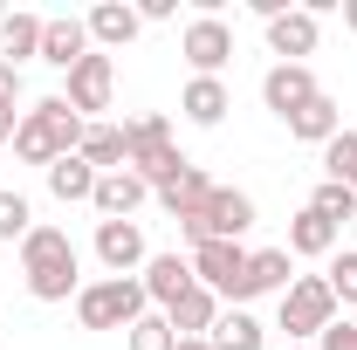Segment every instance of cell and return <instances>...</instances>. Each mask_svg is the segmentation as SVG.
<instances>
[{
    "label": "cell",
    "instance_id": "obj_11",
    "mask_svg": "<svg viewBox=\"0 0 357 350\" xmlns=\"http://www.w3.org/2000/svg\"><path fill=\"white\" fill-rule=\"evenodd\" d=\"M310 96H323V89H316V76H310V62H275V69L261 76V103L282 117V124H289Z\"/></svg>",
    "mask_w": 357,
    "mask_h": 350
},
{
    "label": "cell",
    "instance_id": "obj_9",
    "mask_svg": "<svg viewBox=\"0 0 357 350\" xmlns=\"http://www.w3.org/2000/svg\"><path fill=\"white\" fill-rule=\"evenodd\" d=\"M96 261L110 268V275H131V268L151 261V248H144V227L137 220H96Z\"/></svg>",
    "mask_w": 357,
    "mask_h": 350
},
{
    "label": "cell",
    "instance_id": "obj_19",
    "mask_svg": "<svg viewBox=\"0 0 357 350\" xmlns=\"http://www.w3.org/2000/svg\"><path fill=\"white\" fill-rule=\"evenodd\" d=\"M96 165H89L83 151H69V158H55V165H48V192H55V199H62V206H83V199H96Z\"/></svg>",
    "mask_w": 357,
    "mask_h": 350
},
{
    "label": "cell",
    "instance_id": "obj_26",
    "mask_svg": "<svg viewBox=\"0 0 357 350\" xmlns=\"http://www.w3.org/2000/svg\"><path fill=\"white\" fill-rule=\"evenodd\" d=\"M310 213H323L330 227H344V220H357V185H337V178H323L310 192Z\"/></svg>",
    "mask_w": 357,
    "mask_h": 350
},
{
    "label": "cell",
    "instance_id": "obj_18",
    "mask_svg": "<svg viewBox=\"0 0 357 350\" xmlns=\"http://www.w3.org/2000/svg\"><path fill=\"white\" fill-rule=\"evenodd\" d=\"M165 323H172V337H206V330L220 323V296L192 282V289H185V296H178V303L165 309Z\"/></svg>",
    "mask_w": 357,
    "mask_h": 350
},
{
    "label": "cell",
    "instance_id": "obj_34",
    "mask_svg": "<svg viewBox=\"0 0 357 350\" xmlns=\"http://www.w3.org/2000/svg\"><path fill=\"white\" fill-rule=\"evenodd\" d=\"M14 131H21V110H0V144H14Z\"/></svg>",
    "mask_w": 357,
    "mask_h": 350
},
{
    "label": "cell",
    "instance_id": "obj_36",
    "mask_svg": "<svg viewBox=\"0 0 357 350\" xmlns=\"http://www.w3.org/2000/svg\"><path fill=\"white\" fill-rule=\"evenodd\" d=\"M344 28H351V35H357V0H344Z\"/></svg>",
    "mask_w": 357,
    "mask_h": 350
},
{
    "label": "cell",
    "instance_id": "obj_32",
    "mask_svg": "<svg viewBox=\"0 0 357 350\" xmlns=\"http://www.w3.org/2000/svg\"><path fill=\"white\" fill-rule=\"evenodd\" d=\"M316 350H357V323H344V316H337V323L316 337Z\"/></svg>",
    "mask_w": 357,
    "mask_h": 350
},
{
    "label": "cell",
    "instance_id": "obj_35",
    "mask_svg": "<svg viewBox=\"0 0 357 350\" xmlns=\"http://www.w3.org/2000/svg\"><path fill=\"white\" fill-rule=\"evenodd\" d=\"M178 350H213V337H178Z\"/></svg>",
    "mask_w": 357,
    "mask_h": 350
},
{
    "label": "cell",
    "instance_id": "obj_33",
    "mask_svg": "<svg viewBox=\"0 0 357 350\" xmlns=\"http://www.w3.org/2000/svg\"><path fill=\"white\" fill-rule=\"evenodd\" d=\"M14 103H21V69L0 62V110H14Z\"/></svg>",
    "mask_w": 357,
    "mask_h": 350
},
{
    "label": "cell",
    "instance_id": "obj_21",
    "mask_svg": "<svg viewBox=\"0 0 357 350\" xmlns=\"http://www.w3.org/2000/svg\"><path fill=\"white\" fill-rule=\"evenodd\" d=\"M337 234H344V227H330L323 213H310V206H303V213L289 220V254H310V261H330V254H337Z\"/></svg>",
    "mask_w": 357,
    "mask_h": 350
},
{
    "label": "cell",
    "instance_id": "obj_10",
    "mask_svg": "<svg viewBox=\"0 0 357 350\" xmlns=\"http://www.w3.org/2000/svg\"><path fill=\"white\" fill-rule=\"evenodd\" d=\"M296 282V268H289V248H261V254H248V268H241V282L227 289V303H255V296H275V289H289Z\"/></svg>",
    "mask_w": 357,
    "mask_h": 350
},
{
    "label": "cell",
    "instance_id": "obj_2",
    "mask_svg": "<svg viewBox=\"0 0 357 350\" xmlns=\"http://www.w3.org/2000/svg\"><path fill=\"white\" fill-rule=\"evenodd\" d=\"M83 117H76V110H69V103H62V96H42V103H28V110H21V131H14V158H21V165H55V158H69V151H76V144H83Z\"/></svg>",
    "mask_w": 357,
    "mask_h": 350
},
{
    "label": "cell",
    "instance_id": "obj_22",
    "mask_svg": "<svg viewBox=\"0 0 357 350\" xmlns=\"http://www.w3.org/2000/svg\"><path fill=\"white\" fill-rule=\"evenodd\" d=\"M337 131H344V110H337V96H310V103L289 117V137H303V144H330Z\"/></svg>",
    "mask_w": 357,
    "mask_h": 350
},
{
    "label": "cell",
    "instance_id": "obj_27",
    "mask_svg": "<svg viewBox=\"0 0 357 350\" xmlns=\"http://www.w3.org/2000/svg\"><path fill=\"white\" fill-rule=\"evenodd\" d=\"M213 350H261V323L248 316V309H234L213 323Z\"/></svg>",
    "mask_w": 357,
    "mask_h": 350
},
{
    "label": "cell",
    "instance_id": "obj_15",
    "mask_svg": "<svg viewBox=\"0 0 357 350\" xmlns=\"http://www.w3.org/2000/svg\"><path fill=\"white\" fill-rule=\"evenodd\" d=\"M83 28H89V48H103V55H110V48L137 42V28H144V21H137V7H124V0H103V7H89V14H83Z\"/></svg>",
    "mask_w": 357,
    "mask_h": 350
},
{
    "label": "cell",
    "instance_id": "obj_16",
    "mask_svg": "<svg viewBox=\"0 0 357 350\" xmlns=\"http://www.w3.org/2000/svg\"><path fill=\"white\" fill-rule=\"evenodd\" d=\"M144 199H151V185L124 165V172H103V178H96V199H89V206H96L103 220H131Z\"/></svg>",
    "mask_w": 357,
    "mask_h": 350
},
{
    "label": "cell",
    "instance_id": "obj_30",
    "mask_svg": "<svg viewBox=\"0 0 357 350\" xmlns=\"http://www.w3.org/2000/svg\"><path fill=\"white\" fill-rule=\"evenodd\" d=\"M323 282H330V296H337V309L357 303V248H344V254H330V268H323Z\"/></svg>",
    "mask_w": 357,
    "mask_h": 350
},
{
    "label": "cell",
    "instance_id": "obj_29",
    "mask_svg": "<svg viewBox=\"0 0 357 350\" xmlns=\"http://www.w3.org/2000/svg\"><path fill=\"white\" fill-rule=\"evenodd\" d=\"M131 350H178L172 323H165V309H144V316L131 323Z\"/></svg>",
    "mask_w": 357,
    "mask_h": 350
},
{
    "label": "cell",
    "instance_id": "obj_3",
    "mask_svg": "<svg viewBox=\"0 0 357 350\" xmlns=\"http://www.w3.org/2000/svg\"><path fill=\"white\" fill-rule=\"evenodd\" d=\"M124 158H131V172L158 192L165 178H178L192 158H178V144H172V124L158 117V110H144V117H131L124 124Z\"/></svg>",
    "mask_w": 357,
    "mask_h": 350
},
{
    "label": "cell",
    "instance_id": "obj_13",
    "mask_svg": "<svg viewBox=\"0 0 357 350\" xmlns=\"http://www.w3.org/2000/svg\"><path fill=\"white\" fill-rule=\"evenodd\" d=\"M241 268H248V248H241V241H206V248H192V282L213 289L220 303H227V289L241 282Z\"/></svg>",
    "mask_w": 357,
    "mask_h": 350
},
{
    "label": "cell",
    "instance_id": "obj_31",
    "mask_svg": "<svg viewBox=\"0 0 357 350\" xmlns=\"http://www.w3.org/2000/svg\"><path fill=\"white\" fill-rule=\"evenodd\" d=\"M28 227H35V206H28L21 192H7V185H0V241H14V248H21V241H28Z\"/></svg>",
    "mask_w": 357,
    "mask_h": 350
},
{
    "label": "cell",
    "instance_id": "obj_17",
    "mask_svg": "<svg viewBox=\"0 0 357 350\" xmlns=\"http://www.w3.org/2000/svg\"><path fill=\"white\" fill-rule=\"evenodd\" d=\"M137 282H144V296H151V303H158V309H172L178 296L192 289V261H185V254H151Z\"/></svg>",
    "mask_w": 357,
    "mask_h": 350
},
{
    "label": "cell",
    "instance_id": "obj_25",
    "mask_svg": "<svg viewBox=\"0 0 357 350\" xmlns=\"http://www.w3.org/2000/svg\"><path fill=\"white\" fill-rule=\"evenodd\" d=\"M76 151H83L96 172H124V165H131V158H124V124H89Z\"/></svg>",
    "mask_w": 357,
    "mask_h": 350
},
{
    "label": "cell",
    "instance_id": "obj_23",
    "mask_svg": "<svg viewBox=\"0 0 357 350\" xmlns=\"http://www.w3.org/2000/svg\"><path fill=\"white\" fill-rule=\"evenodd\" d=\"M42 14H0V62H28V55H42Z\"/></svg>",
    "mask_w": 357,
    "mask_h": 350
},
{
    "label": "cell",
    "instance_id": "obj_28",
    "mask_svg": "<svg viewBox=\"0 0 357 350\" xmlns=\"http://www.w3.org/2000/svg\"><path fill=\"white\" fill-rule=\"evenodd\" d=\"M323 178H337V185H357V131H337L323 144Z\"/></svg>",
    "mask_w": 357,
    "mask_h": 350
},
{
    "label": "cell",
    "instance_id": "obj_5",
    "mask_svg": "<svg viewBox=\"0 0 357 350\" xmlns=\"http://www.w3.org/2000/svg\"><path fill=\"white\" fill-rule=\"evenodd\" d=\"M330 323H337L330 282H323V275H296V282L282 289V330H289V344H316Z\"/></svg>",
    "mask_w": 357,
    "mask_h": 350
},
{
    "label": "cell",
    "instance_id": "obj_8",
    "mask_svg": "<svg viewBox=\"0 0 357 350\" xmlns=\"http://www.w3.org/2000/svg\"><path fill=\"white\" fill-rule=\"evenodd\" d=\"M178 55L192 62V76H220L227 62H234V28H227L220 14H199V21H185Z\"/></svg>",
    "mask_w": 357,
    "mask_h": 350
},
{
    "label": "cell",
    "instance_id": "obj_14",
    "mask_svg": "<svg viewBox=\"0 0 357 350\" xmlns=\"http://www.w3.org/2000/svg\"><path fill=\"white\" fill-rule=\"evenodd\" d=\"M83 55H89V28H83V14H55V21L42 28V62L69 76Z\"/></svg>",
    "mask_w": 357,
    "mask_h": 350
},
{
    "label": "cell",
    "instance_id": "obj_6",
    "mask_svg": "<svg viewBox=\"0 0 357 350\" xmlns=\"http://www.w3.org/2000/svg\"><path fill=\"white\" fill-rule=\"evenodd\" d=\"M248 227H255V199L234 192V185H213V199H206L199 213L178 220V234H185L192 248H206V241H241Z\"/></svg>",
    "mask_w": 357,
    "mask_h": 350
},
{
    "label": "cell",
    "instance_id": "obj_12",
    "mask_svg": "<svg viewBox=\"0 0 357 350\" xmlns=\"http://www.w3.org/2000/svg\"><path fill=\"white\" fill-rule=\"evenodd\" d=\"M316 42H323V14H316V7H289V14H275V21H268V48H275L282 62L316 55Z\"/></svg>",
    "mask_w": 357,
    "mask_h": 350
},
{
    "label": "cell",
    "instance_id": "obj_24",
    "mask_svg": "<svg viewBox=\"0 0 357 350\" xmlns=\"http://www.w3.org/2000/svg\"><path fill=\"white\" fill-rule=\"evenodd\" d=\"M158 199H165V213H172V220H185V213H199V206L213 199V178L199 172V165H185L178 178H165V185H158Z\"/></svg>",
    "mask_w": 357,
    "mask_h": 350
},
{
    "label": "cell",
    "instance_id": "obj_1",
    "mask_svg": "<svg viewBox=\"0 0 357 350\" xmlns=\"http://www.w3.org/2000/svg\"><path fill=\"white\" fill-rule=\"evenodd\" d=\"M76 241L62 234V227H28V241H21V275H28V296L35 303H69V296H83V275H76Z\"/></svg>",
    "mask_w": 357,
    "mask_h": 350
},
{
    "label": "cell",
    "instance_id": "obj_20",
    "mask_svg": "<svg viewBox=\"0 0 357 350\" xmlns=\"http://www.w3.org/2000/svg\"><path fill=\"white\" fill-rule=\"evenodd\" d=\"M178 110H185V124H206V131H213L227 110H234V96H227L220 76H192V83H185V96H178Z\"/></svg>",
    "mask_w": 357,
    "mask_h": 350
},
{
    "label": "cell",
    "instance_id": "obj_7",
    "mask_svg": "<svg viewBox=\"0 0 357 350\" xmlns=\"http://www.w3.org/2000/svg\"><path fill=\"white\" fill-rule=\"evenodd\" d=\"M110 96H117V62L103 55V48H89L83 62L69 69V89H62V103L76 110V117H96V110H110Z\"/></svg>",
    "mask_w": 357,
    "mask_h": 350
},
{
    "label": "cell",
    "instance_id": "obj_37",
    "mask_svg": "<svg viewBox=\"0 0 357 350\" xmlns=\"http://www.w3.org/2000/svg\"><path fill=\"white\" fill-rule=\"evenodd\" d=\"M289 350H316V344H289Z\"/></svg>",
    "mask_w": 357,
    "mask_h": 350
},
{
    "label": "cell",
    "instance_id": "obj_4",
    "mask_svg": "<svg viewBox=\"0 0 357 350\" xmlns=\"http://www.w3.org/2000/svg\"><path fill=\"white\" fill-rule=\"evenodd\" d=\"M144 309H151V296H144L137 275H103V282H89L76 296V323L83 330H131Z\"/></svg>",
    "mask_w": 357,
    "mask_h": 350
}]
</instances>
